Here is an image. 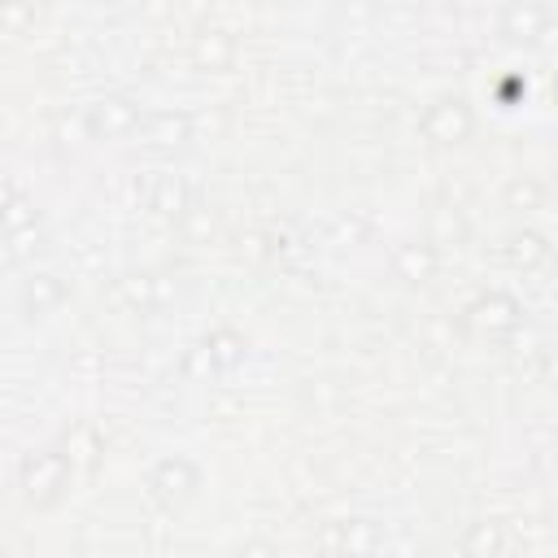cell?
Masks as SVG:
<instances>
[{
    "label": "cell",
    "mask_w": 558,
    "mask_h": 558,
    "mask_svg": "<svg viewBox=\"0 0 558 558\" xmlns=\"http://www.w3.org/2000/svg\"><path fill=\"white\" fill-rule=\"evenodd\" d=\"M379 545H384V532L366 514L331 519V523L318 527V554L323 558H375Z\"/></svg>",
    "instance_id": "1"
},
{
    "label": "cell",
    "mask_w": 558,
    "mask_h": 558,
    "mask_svg": "<svg viewBox=\"0 0 558 558\" xmlns=\"http://www.w3.org/2000/svg\"><path fill=\"white\" fill-rule=\"evenodd\" d=\"M70 480H74V462L61 449H44V453H31L22 462V493L39 510L52 506V501H61L65 488H70Z\"/></svg>",
    "instance_id": "2"
},
{
    "label": "cell",
    "mask_w": 558,
    "mask_h": 558,
    "mask_svg": "<svg viewBox=\"0 0 558 558\" xmlns=\"http://www.w3.org/2000/svg\"><path fill=\"white\" fill-rule=\"evenodd\" d=\"M144 122V109L122 96V92H105L96 96L87 109H83V126L92 140H122V135H135Z\"/></svg>",
    "instance_id": "3"
},
{
    "label": "cell",
    "mask_w": 558,
    "mask_h": 558,
    "mask_svg": "<svg viewBox=\"0 0 558 558\" xmlns=\"http://www.w3.org/2000/svg\"><path fill=\"white\" fill-rule=\"evenodd\" d=\"M196 488H201V466H196L192 458H183V453H170V458H161V462L148 471V493H153L166 510L187 506V501L196 497Z\"/></svg>",
    "instance_id": "4"
},
{
    "label": "cell",
    "mask_w": 558,
    "mask_h": 558,
    "mask_svg": "<svg viewBox=\"0 0 558 558\" xmlns=\"http://www.w3.org/2000/svg\"><path fill=\"white\" fill-rule=\"evenodd\" d=\"M475 131V113L462 96H436L423 113V135L432 144H462Z\"/></svg>",
    "instance_id": "5"
},
{
    "label": "cell",
    "mask_w": 558,
    "mask_h": 558,
    "mask_svg": "<svg viewBox=\"0 0 558 558\" xmlns=\"http://www.w3.org/2000/svg\"><path fill=\"white\" fill-rule=\"evenodd\" d=\"M519 314H523L519 301L510 292H501V288H493V292H484V296H475L466 305V323L480 336H506V331H514L519 327Z\"/></svg>",
    "instance_id": "6"
},
{
    "label": "cell",
    "mask_w": 558,
    "mask_h": 558,
    "mask_svg": "<svg viewBox=\"0 0 558 558\" xmlns=\"http://www.w3.org/2000/svg\"><path fill=\"white\" fill-rule=\"evenodd\" d=\"M240 362H244V336L231 331V327L209 331V336L196 344V353L187 357L192 371H209V375H227V371H235Z\"/></svg>",
    "instance_id": "7"
},
{
    "label": "cell",
    "mask_w": 558,
    "mask_h": 558,
    "mask_svg": "<svg viewBox=\"0 0 558 558\" xmlns=\"http://www.w3.org/2000/svg\"><path fill=\"white\" fill-rule=\"evenodd\" d=\"M135 135L144 140V148H157V153L161 148H179V144L192 140V118L183 109H153V113H144Z\"/></svg>",
    "instance_id": "8"
},
{
    "label": "cell",
    "mask_w": 558,
    "mask_h": 558,
    "mask_svg": "<svg viewBox=\"0 0 558 558\" xmlns=\"http://www.w3.org/2000/svg\"><path fill=\"white\" fill-rule=\"evenodd\" d=\"M506 262L514 270H545L554 262V248L541 231H510L506 235Z\"/></svg>",
    "instance_id": "9"
},
{
    "label": "cell",
    "mask_w": 558,
    "mask_h": 558,
    "mask_svg": "<svg viewBox=\"0 0 558 558\" xmlns=\"http://www.w3.org/2000/svg\"><path fill=\"white\" fill-rule=\"evenodd\" d=\"M61 301H65V283H61L57 275H31V279L22 283V310H26L31 318L52 314Z\"/></svg>",
    "instance_id": "10"
},
{
    "label": "cell",
    "mask_w": 558,
    "mask_h": 558,
    "mask_svg": "<svg viewBox=\"0 0 558 558\" xmlns=\"http://www.w3.org/2000/svg\"><path fill=\"white\" fill-rule=\"evenodd\" d=\"M501 545H506V532H501L497 519H475V523L462 532V541H458L462 558H497Z\"/></svg>",
    "instance_id": "11"
},
{
    "label": "cell",
    "mask_w": 558,
    "mask_h": 558,
    "mask_svg": "<svg viewBox=\"0 0 558 558\" xmlns=\"http://www.w3.org/2000/svg\"><path fill=\"white\" fill-rule=\"evenodd\" d=\"M549 26V9L541 4H506L501 9V31L510 39H536Z\"/></svg>",
    "instance_id": "12"
},
{
    "label": "cell",
    "mask_w": 558,
    "mask_h": 558,
    "mask_svg": "<svg viewBox=\"0 0 558 558\" xmlns=\"http://www.w3.org/2000/svg\"><path fill=\"white\" fill-rule=\"evenodd\" d=\"M392 266L401 270V279L423 283V279H432V270H436V248H432V244H401L397 257H392Z\"/></svg>",
    "instance_id": "13"
},
{
    "label": "cell",
    "mask_w": 558,
    "mask_h": 558,
    "mask_svg": "<svg viewBox=\"0 0 558 558\" xmlns=\"http://www.w3.org/2000/svg\"><path fill=\"white\" fill-rule=\"evenodd\" d=\"M153 209L166 214V218H183V214L192 209V187H187L179 174H166V179L157 183V192H153Z\"/></svg>",
    "instance_id": "14"
},
{
    "label": "cell",
    "mask_w": 558,
    "mask_h": 558,
    "mask_svg": "<svg viewBox=\"0 0 558 558\" xmlns=\"http://www.w3.org/2000/svg\"><path fill=\"white\" fill-rule=\"evenodd\" d=\"M26 227L35 231V201L22 187L9 183V192H4V240L9 235H22Z\"/></svg>",
    "instance_id": "15"
},
{
    "label": "cell",
    "mask_w": 558,
    "mask_h": 558,
    "mask_svg": "<svg viewBox=\"0 0 558 558\" xmlns=\"http://www.w3.org/2000/svg\"><path fill=\"white\" fill-rule=\"evenodd\" d=\"M506 201H510V209H532L541 201V183L536 179H514L506 187Z\"/></svg>",
    "instance_id": "16"
},
{
    "label": "cell",
    "mask_w": 558,
    "mask_h": 558,
    "mask_svg": "<svg viewBox=\"0 0 558 558\" xmlns=\"http://www.w3.org/2000/svg\"><path fill=\"white\" fill-rule=\"evenodd\" d=\"M519 92H527V83H519V78H510V83L501 87V100H506V109L514 105V96H519Z\"/></svg>",
    "instance_id": "17"
},
{
    "label": "cell",
    "mask_w": 558,
    "mask_h": 558,
    "mask_svg": "<svg viewBox=\"0 0 558 558\" xmlns=\"http://www.w3.org/2000/svg\"><path fill=\"white\" fill-rule=\"evenodd\" d=\"M240 558H270V549H266L262 541H253V545H244V549H240Z\"/></svg>",
    "instance_id": "18"
},
{
    "label": "cell",
    "mask_w": 558,
    "mask_h": 558,
    "mask_svg": "<svg viewBox=\"0 0 558 558\" xmlns=\"http://www.w3.org/2000/svg\"><path fill=\"white\" fill-rule=\"evenodd\" d=\"M554 92H558V78H554Z\"/></svg>",
    "instance_id": "19"
}]
</instances>
